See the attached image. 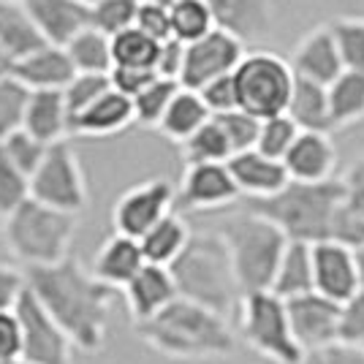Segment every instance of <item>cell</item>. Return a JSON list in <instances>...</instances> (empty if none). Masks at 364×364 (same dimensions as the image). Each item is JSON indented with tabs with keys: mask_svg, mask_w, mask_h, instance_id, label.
<instances>
[{
	"mask_svg": "<svg viewBox=\"0 0 364 364\" xmlns=\"http://www.w3.org/2000/svg\"><path fill=\"white\" fill-rule=\"evenodd\" d=\"M11 74V60L3 55V49H0V76Z\"/></svg>",
	"mask_w": 364,
	"mask_h": 364,
	"instance_id": "cell-57",
	"label": "cell"
},
{
	"mask_svg": "<svg viewBox=\"0 0 364 364\" xmlns=\"http://www.w3.org/2000/svg\"><path fill=\"white\" fill-rule=\"evenodd\" d=\"M286 114L296 122L299 131H323L332 134L334 125L329 117V98H326V85L310 82L302 76H294V87Z\"/></svg>",
	"mask_w": 364,
	"mask_h": 364,
	"instance_id": "cell-26",
	"label": "cell"
},
{
	"mask_svg": "<svg viewBox=\"0 0 364 364\" xmlns=\"http://www.w3.org/2000/svg\"><path fill=\"white\" fill-rule=\"evenodd\" d=\"M22 128L41 139L44 144H55L71 136V117L65 109L63 90H31L22 114Z\"/></svg>",
	"mask_w": 364,
	"mask_h": 364,
	"instance_id": "cell-25",
	"label": "cell"
},
{
	"mask_svg": "<svg viewBox=\"0 0 364 364\" xmlns=\"http://www.w3.org/2000/svg\"><path fill=\"white\" fill-rule=\"evenodd\" d=\"M87 3H92V0H87Z\"/></svg>",
	"mask_w": 364,
	"mask_h": 364,
	"instance_id": "cell-61",
	"label": "cell"
},
{
	"mask_svg": "<svg viewBox=\"0 0 364 364\" xmlns=\"http://www.w3.org/2000/svg\"><path fill=\"white\" fill-rule=\"evenodd\" d=\"M19 334H22V348L19 359L31 364H74V346L65 337L58 321L46 313L41 302L25 286L14 304Z\"/></svg>",
	"mask_w": 364,
	"mask_h": 364,
	"instance_id": "cell-10",
	"label": "cell"
},
{
	"mask_svg": "<svg viewBox=\"0 0 364 364\" xmlns=\"http://www.w3.org/2000/svg\"><path fill=\"white\" fill-rule=\"evenodd\" d=\"M286 313H289L291 334L304 353L337 346L340 302H334L318 291H307V294L286 299Z\"/></svg>",
	"mask_w": 364,
	"mask_h": 364,
	"instance_id": "cell-13",
	"label": "cell"
},
{
	"mask_svg": "<svg viewBox=\"0 0 364 364\" xmlns=\"http://www.w3.org/2000/svg\"><path fill=\"white\" fill-rule=\"evenodd\" d=\"M25 286L58 321L74 348L98 353L107 346L114 291L95 280L76 256L68 253L58 264L25 269Z\"/></svg>",
	"mask_w": 364,
	"mask_h": 364,
	"instance_id": "cell-1",
	"label": "cell"
},
{
	"mask_svg": "<svg viewBox=\"0 0 364 364\" xmlns=\"http://www.w3.org/2000/svg\"><path fill=\"white\" fill-rule=\"evenodd\" d=\"M28 87L11 74L0 76V139L22 128V114L28 104Z\"/></svg>",
	"mask_w": 364,
	"mask_h": 364,
	"instance_id": "cell-41",
	"label": "cell"
},
{
	"mask_svg": "<svg viewBox=\"0 0 364 364\" xmlns=\"http://www.w3.org/2000/svg\"><path fill=\"white\" fill-rule=\"evenodd\" d=\"M46 44L22 0H0V49L14 63Z\"/></svg>",
	"mask_w": 364,
	"mask_h": 364,
	"instance_id": "cell-27",
	"label": "cell"
},
{
	"mask_svg": "<svg viewBox=\"0 0 364 364\" xmlns=\"http://www.w3.org/2000/svg\"><path fill=\"white\" fill-rule=\"evenodd\" d=\"M218 125L223 128V134L228 139V147H231V155L234 152H242L256 147V136H258V117H253L250 112L245 109H228L223 114H213Z\"/></svg>",
	"mask_w": 364,
	"mask_h": 364,
	"instance_id": "cell-42",
	"label": "cell"
},
{
	"mask_svg": "<svg viewBox=\"0 0 364 364\" xmlns=\"http://www.w3.org/2000/svg\"><path fill=\"white\" fill-rule=\"evenodd\" d=\"M0 147H3V152L9 155V161H11L25 177H31L33 171L38 168V164H41V158H44V152L49 144H44L41 139H36L33 134H28L25 128H16L9 136L0 139Z\"/></svg>",
	"mask_w": 364,
	"mask_h": 364,
	"instance_id": "cell-40",
	"label": "cell"
},
{
	"mask_svg": "<svg viewBox=\"0 0 364 364\" xmlns=\"http://www.w3.org/2000/svg\"><path fill=\"white\" fill-rule=\"evenodd\" d=\"M79 215L63 213L36 198H22L6 218H0V237L22 269L58 264L71 253Z\"/></svg>",
	"mask_w": 364,
	"mask_h": 364,
	"instance_id": "cell-4",
	"label": "cell"
},
{
	"mask_svg": "<svg viewBox=\"0 0 364 364\" xmlns=\"http://www.w3.org/2000/svg\"><path fill=\"white\" fill-rule=\"evenodd\" d=\"M289 180L321 182L334 177L337 168V147L323 131H299L286 155L280 158Z\"/></svg>",
	"mask_w": 364,
	"mask_h": 364,
	"instance_id": "cell-16",
	"label": "cell"
},
{
	"mask_svg": "<svg viewBox=\"0 0 364 364\" xmlns=\"http://www.w3.org/2000/svg\"><path fill=\"white\" fill-rule=\"evenodd\" d=\"M340 188H343V201L348 204L353 213H359L364 218V150L348 166V171L343 174Z\"/></svg>",
	"mask_w": 364,
	"mask_h": 364,
	"instance_id": "cell-50",
	"label": "cell"
},
{
	"mask_svg": "<svg viewBox=\"0 0 364 364\" xmlns=\"http://www.w3.org/2000/svg\"><path fill=\"white\" fill-rule=\"evenodd\" d=\"M177 296L191 299L228 318L240 302V286L231 269V256L218 231H191L180 256L168 264Z\"/></svg>",
	"mask_w": 364,
	"mask_h": 364,
	"instance_id": "cell-3",
	"label": "cell"
},
{
	"mask_svg": "<svg viewBox=\"0 0 364 364\" xmlns=\"http://www.w3.org/2000/svg\"><path fill=\"white\" fill-rule=\"evenodd\" d=\"M46 44L63 46L82 28L90 25L87 0H22Z\"/></svg>",
	"mask_w": 364,
	"mask_h": 364,
	"instance_id": "cell-21",
	"label": "cell"
},
{
	"mask_svg": "<svg viewBox=\"0 0 364 364\" xmlns=\"http://www.w3.org/2000/svg\"><path fill=\"white\" fill-rule=\"evenodd\" d=\"M196 92L201 95L204 107L210 109V114H223L228 109H237V87H234L231 74L215 76L207 85H201Z\"/></svg>",
	"mask_w": 364,
	"mask_h": 364,
	"instance_id": "cell-48",
	"label": "cell"
},
{
	"mask_svg": "<svg viewBox=\"0 0 364 364\" xmlns=\"http://www.w3.org/2000/svg\"><path fill=\"white\" fill-rule=\"evenodd\" d=\"M141 33H147L155 41L171 38V25H168V6L161 0H139L136 19H134Z\"/></svg>",
	"mask_w": 364,
	"mask_h": 364,
	"instance_id": "cell-47",
	"label": "cell"
},
{
	"mask_svg": "<svg viewBox=\"0 0 364 364\" xmlns=\"http://www.w3.org/2000/svg\"><path fill=\"white\" fill-rule=\"evenodd\" d=\"M218 28L234 33L242 44L264 41L274 22L272 0H204Z\"/></svg>",
	"mask_w": 364,
	"mask_h": 364,
	"instance_id": "cell-17",
	"label": "cell"
},
{
	"mask_svg": "<svg viewBox=\"0 0 364 364\" xmlns=\"http://www.w3.org/2000/svg\"><path fill=\"white\" fill-rule=\"evenodd\" d=\"M128 125H134V104L128 95L120 90L109 87L104 90L92 104L76 112L71 117V134L74 136H90V139H104L122 134Z\"/></svg>",
	"mask_w": 364,
	"mask_h": 364,
	"instance_id": "cell-19",
	"label": "cell"
},
{
	"mask_svg": "<svg viewBox=\"0 0 364 364\" xmlns=\"http://www.w3.org/2000/svg\"><path fill=\"white\" fill-rule=\"evenodd\" d=\"M180 150L185 166L188 164H226L231 158L228 139L215 117H210L204 125H198L191 136L180 141Z\"/></svg>",
	"mask_w": 364,
	"mask_h": 364,
	"instance_id": "cell-33",
	"label": "cell"
},
{
	"mask_svg": "<svg viewBox=\"0 0 364 364\" xmlns=\"http://www.w3.org/2000/svg\"><path fill=\"white\" fill-rule=\"evenodd\" d=\"M168 25H171V38L182 44H191L201 38L204 33L218 28L213 19V11L204 0H174L168 3Z\"/></svg>",
	"mask_w": 364,
	"mask_h": 364,
	"instance_id": "cell-34",
	"label": "cell"
},
{
	"mask_svg": "<svg viewBox=\"0 0 364 364\" xmlns=\"http://www.w3.org/2000/svg\"><path fill=\"white\" fill-rule=\"evenodd\" d=\"M337 346L364 348V286L340 302V323H337Z\"/></svg>",
	"mask_w": 364,
	"mask_h": 364,
	"instance_id": "cell-43",
	"label": "cell"
},
{
	"mask_svg": "<svg viewBox=\"0 0 364 364\" xmlns=\"http://www.w3.org/2000/svg\"><path fill=\"white\" fill-rule=\"evenodd\" d=\"M182 52L185 44L177 38H166L158 44V55H155V74L166 76V79H177L180 82V68H182Z\"/></svg>",
	"mask_w": 364,
	"mask_h": 364,
	"instance_id": "cell-52",
	"label": "cell"
},
{
	"mask_svg": "<svg viewBox=\"0 0 364 364\" xmlns=\"http://www.w3.org/2000/svg\"><path fill=\"white\" fill-rule=\"evenodd\" d=\"M134 332L141 343L174 362L228 359L237 346L228 318L182 296L171 299L147 321L134 323Z\"/></svg>",
	"mask_w": 364,
	"mask_h": 364,
	"instance_id": "cell-2",
	"label": "cell"
},
{
	"mask_svg": "<svg viewBox=\"0 0 364 364\" xmlns=\"http://www.w3.org/2000/svg\"><path fill=\"white\" fill-rule=\"evenodd\" d=\"M25 289V269L0 264V310H11Z\"/></svg>",
	"mask_w": 364,
	"mask_h": 364,
	"instance_id": "cell-53",
	"label": "cell"
},
{
	"mask_svg": "<svg viewBox=\"0 0 364 364\" xmlns=\"http://www.w3.org/2000/svg\"><path fill=\"white\" fill-rule=\"evenodd\" d=\"M237 87V107L264 120L272 114H283L289 107L294 71L286 58L269 49L245 52L242 60L231 71Z\"/></svg>",
	"mask_w": 364,
	"mask_h": 364,
	"instance_id": "cell-7",
	"label": "cell"
},
{
	"mask_svg": "<svg viewBox=\"0 0 364 364\" xmlns=\"http://www.w3.org/2000/svg\"><path fill=\"white\" fill-rule=\"evenodd\" d=\"M141 264H144V256H141L139 240L114 231V234H112L109 240H104L101 247L95 250L90 272L95 280H101V283L109 286L112 291H120L122 286L141 269Z\"/></svg>",
	"mask_w": 364,
	"mask_h": 364,
	"instance_id": "cell-24",
	"label": "cell"
},
{
	"mask_svg": "<svg viewBox=\"0 0 364 364\" xmlns=\"http://www.w3.org/2000/svg\"><path fill=\"white\" fill-rule=\"evenodd\" d=\"M161 3H166V6H168V3H174V0H161Z\"/></svg>",
	"mask_w": 364,
	"mask_h": 364,
	"instance_id": "cell-59",
	"label": "cell"
},
{
	"mask_svg": "<svg viewBox=\"0 0 364 364\" xmlns=\"http://www.w3.org/2000/svg\"><path fill=\"white\" fill-rule=\"evenodd\" d=\"M210 117H213V114H210V109L204 107L201 95H198L196 90L182 87L180 85L177 92L171 95L166 112L161 114L155 131H161L168 141H177V144H180V141H185V139L196 131L198 125H204Z\"/></svg>",
	"mask_w": 364,
	"mask_h": 364,
	"instance_id": "cell-29",
	"label": "cell"
},
{
	"mask_svg": "<svg viewBox=\"0 0 364 364\" xmlns=\"http://www.w3.org/2000/svg\"><path fill=\"white\" fill-rule=\"evenodd\" d=\"M350 253H353V264H356V274H359V283L364 286V245L353 247Z\"/></svg>",
	"mask_w": 364,
	"mask_h": 364,
	"instance_id": "cell-55",
	"label": "cell"
},
{
	"mask_svg": "<svg viewBox=\"0 0 364 364\" xmlns=\"http://www.w3.org/2000/svg\"><path fill=\"white\" fill-rule=\"evenodd\" d=\"M340 201H343V188H340V180L334 177L321 182L289 180L280 191H274L269 196L247 198L245 210L267 218L289 240L313 245L326 240L329 223Z\"/></svg>",
	"mask_w": 364,
	"mask_h": 364,
	"instance_id": "cell-5",
	"label": "cell"
},
{
	"mask_svg": "<svg viewBox=\"0 0 364 364\" xmlns=\"http://www.w3.org/2000/svg\"><path fill=\"white\" fill-rule=\"evenodd\" d=\"M0 364H9V362H0Z\"/></svg>",
	"mask_w": 364,
	"mask_h": 364,
	"instance_id": "cell-60",
	"label": "cell"
},
{
	"mask_svg": "<svg viewBox=\"0 0 364 364\" xmlns=\"http://www.w3.org/2000/svg\"><path fill=\"white\" fill-rule=\"evenodd\" d=\"M109 74H85V71H76L71 76V82L63 87V98H65V109H68V117H74L76 112L92 104L104 90H109Z\"/></svg>",
	"mask_w": 364,
	"mask_h": 364,
	"instance_id": "cell-44",
	"label": "cell"
},
{
	"mask_svg": "<svg viewBox=\"0 0 364 364\" xmlns=\"http://www.w3.org/2000/svg\"><path fill=\"white\" fill-rule=\"evenodd\" d=\"M310 250H313V291L334 302H346L353 291L362 289L350 247H343L332 240H321L310 245Z\"/></svg>",
	"mask_w": 364,
	"mask_h": 364,
	"instance_id": "cell-15",
	"label": "cell"
},
{
	"mask_svg": "<svg viewBox=\"0 0 364 364\" xmlns=\"http://www.w3.org/2000/svg\"><path fill=\"white\" fill-rule=\"evenodd\" d=\"M155 71L152 68H131V65H112L109 68V85L114 90H120L122 95L134 98L141 87H147L152 79H155Z\"/></svg>",
	"mask_w": 364,
	"mask_h": 364,
	"instance_id": "cell-49",
	"label": "cell"
},
{
	"mask_svg": "<svg viewBox=\"0 0 364 364\" xmlns=\"http://www.w3.org/2000/svg\"><path fill=\"white\" fill-rule=\"evenodd\" d=\"M28 196L63 213H85L90 193L74 147L63 139L49 144L38 168L28 177Z\"/></svg>",
	"mask_w": 364,
	"mask_h": 364,
	"instance_id": "cell-9",
	"label": "cell"
},
{
	"mask_svg": "<svg viewBox=\"0 0 364 364\" xmlns=\"http://www.w3.org/2000/svg\"><path fill=\"white\" fill-rule=\"evenodd\" d=\"M289 63L294 76H302V79L318 82V85H329L334 76L343 71V60H340L329 25H321V28L304 33Z\"/></svg>",
	"mask_w": 364,
	"mask_h": 364,
	"instance_id": "cell-23",
	"label": "cell"
},
{
	"mask_svg": "<svg viewBox=\"0 0 364 364\" xmlns=\"http://www.w3.org/2000/svg\"><path fill=\"white\" fill-rule=\"evenodd\" d=\"M65 55L71 58L76 71L85 74H109L112 68V46H109V36L95 31L92 25L82 28L74 38H68L65 44Z\"/></svg>",
	"mask_w": 364,
	"mask_h": 364,
	"instance_id": "cell-32",
	"label": "cell"
},
{
	"mask_svg": "<svg viewBox=\"0 0 364 364\" xmlns=\"http://www.w3.org/2000/svg\"><path fill=\"white\" fill-rule=\"evenodd\" d=\"M326 240L343 245V247H350V250L364 245V218L359 213H353L346 201H340V207L334 210L332 223H329Z\"/></svg>",
	"mask_w": 364,
	"mask_h": 364,
	"instance_id": "cell-46",
	"label": "cell"
},
{
	"mask_svg": "<svg viewBox=\"0 0 364 364\" xmlns=\"http://www.w3.org/2000/svg\"><path fill=\"white\" fill-rule=\"evenodd\" d=\"M269 291L277 294L280 299H291V296L313 291V250H310V242L289 240L283 256L277 261Z\"/></svg>",
	"mask_w": 364,
	"mask_h": 364,
	"instance_id": "cell-28",
	"label": "cell"
},
{
	"mask_svg": "<svg viewBox=\"0 0 364 364\" xmlns=\"http://www.w3.org/2000/svg\"><path fill=\"white\" fill-rule=\"evenodd\" d=\"M218 234L223 237L228 247L240 294L269 291L277 261L289 245V237L267 218L250 210L226 218L218 228Z\"/></svg>",
	"mask_w": 364,
	"mask_h": 364,
	"instance_id": "cell-6",
	"label": "cell"
},
{
	"mask_svg": "<svg viewBox=\"0 0 364 364\" xmlns=\"http://www.w3.org/2000/svg\"><path fill=\"white\" fill-rule=\"evenodd\" d=\"M191 237V228H188V220L182 218L180 213L164 215L155 226H150L141 237H139V247H141V256L150 264H161V267H168L174 258L180 256V250L185 247Z\"/></svg>",
	"mask_w": 364,
	"mask_h": 364,
	"instance_id": "cell-30",
	"label": "cell"
},
{
	"mask_svg": "<svg viewBox=\"0 0 364 364\" xmlns=\"http://www.w3.org/2000/svg\"><path fill=\"white\" fill-rule=\"evenodd\" d=\"M139 0H92L90 3V25L95 31L107 33L109 38L114 33L125 31L136 19Z\"/></svg>",
	"mask_w": 364,
	"mask_h": 364,
	"instance_id": "cell-38",
	"label": "cell"
},
{
	"mask_svg": "<svg viewBox=\"0 0 364 364\" xmlns=\"http://www.w3.org/2000/svg\"><path fill=\"white\" fill-rule=\"evenodd\" d=\"M296 364H326V359H323V350H313V353H304Z\"/></svg>",
	"mask_w": 364,
	"mask_h": 364,
	"instance_id": "cell-56",
	"label": "cell"
},
{
	"mask_svg": "<svg viewBox=\"0 0 364 364\" xmlns=\"http://www.w3.org/2000/svg\"><path fill=\"white\" fill-rule=\"evenodd\" d=\"M343 68L364 71V16H340L329 25Z\"/></svg>",
	"mask_w": 364,
	"mask_h": 364,
	"instance_id": "cell-37",
	"label": "cell"
},
{
	"mask_svg": "<svg viewBox=\"0 0 364 364\" xmlns=\"http://www.w3.org/2000/svg\"><path fill=\"white\" fill-rule=\"evenodd\" d=\"M240 198L226 164H188L180 185L174 188V207L188 213L223 210Z\"/></svg>",
	"mask_w": 364,
	"mask_h": 364,
	"instance_id": "cell-14",
	"label": "cell"
},
{
	"mask_svg": "<svg viewBox=\"0 0 364 364\" xmlns=\"http://www.w3.org/2000/svg\"><path fill=\"white\" fill-rule=\"evenodd\" d=\"M326 364H364V348H348V346H332L323 350Z\"/></svg>",
	"mask_w": 364,
	"mask_h": 364,
	"instance_id": "cell-54",
	"label": "cell"
},
{
	"mask_svg": "<svg viewBox=\"0 0 364 364\" xmlns=\"http://www.w3.org/2000/svg\"><path fill=\"white\" fill-rule=\"evenodd\" d=\"M242 55L245 44L234 33L223 31V28H213L201 38L185 44L180 85L191 87V90H198L201 85H207L215 76L231 74L237 68V63L242 60Z\"/></svg>",
	"mask_w": 364,
	"mask_h": 364,
	"instance_id": "cell-11",
	"label": "cell"
},
{
	"mask_svg": "<svg viewBox=\"0 0 364 364\" xmlns=\"http://www.w3.org/2000/svg\"><path fill=\"white\" fill-rule=\"evenodd\" d=\"M120 291L125 294L128 316L134 323L147 321L158 310H164L171 299H177V286H174V277L168 272V267L150 264V261H144L141 269Z\"/></svg>",
	"mask_w": 364,
	"mask_h": 364,
	"instance_id": "cell-18",
	"label": "cell"
},
{
	"mask_svg": "<svg viewBox=\"0 0 364 364\" xmlns=\"http://www.w3.org/2000/svg\"><path fill=\"white\" fill-rule=\"evenodd\" d=\"M158 44L147 33H141L136 25L125 28V31L114 33L109 38L112 46V65H131V68H152L155 71V55H158Z\"/></svg>",
	"mask_w": 364,
	"mask_h": 364,
	"instance_id": "cell-35",
	"label": "cell"
},
{
	"mask_svg": "<svg viewBox=\"0 0 364 364\" xmlns=\"http://www.w3.org/2000/svg\"><path fill=\"white\" fill-rule=\"evenodd\" d=\"M177 87H180L177 79L155 76L147 87H141L131 98V104H134V122L144 125V128H155L158 120H161V114L166 112L171 95L177 92Z\"/></svg>",
	"mask_w": 364,
	"mask_h": 364,
	"instance_id": "cell-36",
	"label": "cell"
},
{
	"mask_svg": "<svg viewBox=\"0 0 364 364\" xmlns=\"http://www.w3.org/2000/svg\"><path fill=\"white\" fill-rule=\"evenodd\" d=\"M74 74V63L58 44H41L11 63V76L28 90H63Z\"/></svg>",
	"mask_w": 364,
	"mask_h": 364,
	"instance_id": "cell-20",
	"label": "cell"
},
{
	"mask_svg": "<svg viewBox=\"0 0 364 364\" xmlns=\"http://www.w3.org/2000/svg\"><path fill=\"white\" fill-rule=\"evenodd\" d=\"M19 348H22V334H19V321H16L14 307L0 310V362L19 359Z\"/></svg>",
	"mask_w": 364,
	"mask_h": 364,
	"instance_id": "cell-51",
	"label": "cell"
},
{
	"mask_svg": "<svg viewBox=\"0 0 364 364\" xmlns=\"http://www.w3.org/2000/svg\"><path fill=\"white\" fill-rule=\"evenodd\" d=\"M326 98H329V117H332L334 131L348 128L353 122L364 120V71H350L343 68L326 85Z\"/></svg>",
	"mask_w": 364,
	"mask_h": 364,
	"instance_id": "cell-31",
	"label": "cell"
},
{
	"mask_svg": "<svg viewBox=\"0 0 364 364\" xmlns=\"http://www.w3.org/2000/svg\"><path fill=\"white\" fill-rule=\"evenodd\" d=\"M9 364H31V362H22V359H14V362H9Z\"/></svg>",
	"mask_w": 364,
	"mask_h": 364,
	"instance_id": "cell-58",
	"label": "cell"
},
{
	"mask_svg": "<svg viewBox=\"0 0 364 364\" xmlns=\"http://www.w3.org/2000/svg\"><path fill=\"white\" fill-rule=\"evenodd\" d=\"M226 166L231 171V180L237 182V188H240V196L247 198L269 196V193L280 191L289 182L283 161L269 158V155L258 152L256 147L234 152L226 161Z\"/></svg>",
	"mask_w": 364,
	"mask_h": 364,
	"instance_id": "cell-22",
	"label": "cell"
},
{
	"mask_svg": "<svg viewBox=\"0 0 364 364\" xmlns=\"http://www.w3.org/2000/svg\"><path fill=\"white\" fill-rule=\"evenodd\" d=\"M240 332L250 348L272 364H296L304 350L289 326L286 299L272 291H250L240 296Z\"/></svg>",
	"mask_w": 364,
	"mask_h": 364,
	"instance_id": "cell-8",
	"label": "cell"
},
{
	"mask_svg": "<svg viewBox=\"0 0 364 364\" xmlns=\"http://www.w3.org/2000/svg\"><path fill=\"white\" fill-rule=\"evenodd\" d=\"M22 198H28V177L9 161V155L0 147V218H6Z\"/></svg>",
	"mask_w": 364,
	"mask_h": 364,
	"instance_id": "cell-45",
	"label": "cell"
},
{
	"mask_svg": "<svg viewBox=\"0 0 364 364\" xmlns=\"http://www.w3.org/2000/svg\"><path fill=\"white\" fill-rule=\"evenodd\" d=\"M171 210H174V185L164 177L144 180L128 188L117 198V204L112 210V226L117 234L139 240L147 228L155 226Z\"/></svg>",
	"mask_w": 364,
	"mask_h": 364,
	"instance_id": "cell-12",
	"label": "cell"
},
{
	"mask_svg": "<svg viewBox=\"0 0 364 364\" xmlns=\"http://www.w3.org/2000/svg\"><path fill=\"white\" fill-rule=\"evenodd\" d=\"M299 134L296 122L291 120L289 114H272V117H264L258 122V136H256V150L269 155V158H283L286 150L291 147L294 136Z\"/></svg>",
	"mask_w": 364,
	"mask_h": 364,
	"instance_id": "cell-39",
	"label": "cell"
}]
</instances>
